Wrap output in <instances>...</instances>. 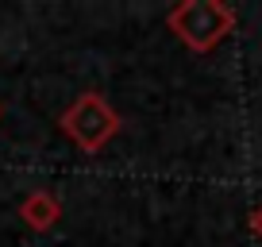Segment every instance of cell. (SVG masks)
Listing matches in <instances>:
<instances>
[{"label": "cell", "instance_id": "6da1fadb", "mask_svg": "<svg viewBox=\"0 0 262 247\" xmlns=\"http://www.w3.org/2000/svg\"><path fill=\"white\" fill-rule=\"evenodd\" d=\"M166 27L193 54H208L235 31V8H228L220 0H181L166 12Z\"/></svg>", "mask_w": 262, "mask_h": 247}, {"label": "cell", "instance_id": "7a4b0ae2", "mask_svg": "<svg viewBox=\"0 0 262 247\" xmlns=\"http://www.w3.org/2000/svg\"><path fill=\"white\" fill-rule=\"evenodd\" d=\"M120 123H123L120 112H116L97 89H89L77 100H70V105L62 108V116H58L62 135L74 143L81 155H100V151L120 135Z\"/></svg>", "mask_w": 262, "mask_h": 247}, {"label": "cell", "instance_id": "3957f363", "mask_svg": "<svg viewBox=\"0 0 262 247\" xmlns=\"http://www.w3.org/2000/svg\"><path fill=\"white\" fill-rule=\"evenodd\" d=\"M19 220H24L31 232H50L58 220H62V201H58L50 190H31V193H24V201H19Z\"/></svg>", "mask_w": 262, "mask_h": 247}, {"label": "cell", "instance_id": "277c9868", "mask_svg": "<svg viewBox=\"0 0 262 247\" xmlns=\"http://www.w3.org/2000/svg\"><path fill=\"white\" fill-rule=\"evenodd\" d=\"M251 232H254V236L262 239V205L254 209V216H251Z\"/></svg>", "mask_w": 262, "mask_h": 247}, {"label": "cell", "instance_id": "5b68a950", "mask_svg": "<svg viewBox=\"0 0 262 247\" xmlns=\"http://www.w3.org/2000/svg\"><path fill=\"white\" fill-rule=\"evenodd\" d=\"M0 116H4V105H0Z\"/></svg>", "mask_w": 262, "mask_h": 247}]
</instances>
